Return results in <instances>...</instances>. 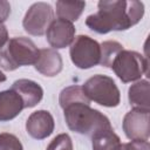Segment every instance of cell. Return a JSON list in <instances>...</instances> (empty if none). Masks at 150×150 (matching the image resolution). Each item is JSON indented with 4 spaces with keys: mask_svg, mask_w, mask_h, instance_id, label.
<instances>
[{
    "mask_svg": "<svg viewBox=\"0 0 150 150\" xmlns=\"http://www.w3.org/2000/svg\"><path fill=\"white\" fill-rule=\"evenodd\" d=\"M59 103L63 109L68 128L74 132L91 137L100 130L112 128L105 115L90 108V100L80 86L74 84L62 89Z\"/></svg>",
    "mask_w": 150,
    "mask_h": 150,
    "instance_id": "6da1fadb",
    "label": "cell"
},
{
    "mask_svg": "<svg viewBox=\"0 0 150 150\" xmlns=\"http://www.w3.org/2000/svg\"><path fill=\"white\" fill-rule=\"evenodd\" d=\"M97 8L98 11L95 14L87 16L86 25L98 34L127 30L138 23L144 15L143 2L136 0H101Z\"/></svg>",
    "mask_w": 150,
    "mask_h": 150,
    "instance_id": "7a4b0ae2",
    "label": "cell"
},
{
    "mask_svg": "<svg viewBox=\"0 0 150 150\" xmlns=\"http://www.w3.org/2000/svg\"><path fill=\"white\" fill-rule=\"evenodd\" d=\"M39 52L40 49L30 39L15 36L0 49V67L12 71L21 66L34 64L39 57Z\"/></svg>",
    "mask_w": 150,
    "mask_h": 150,
    "instance_id": "3957f363",
    "label": "cell"
},
{
    "mask_svg": "<svg viewBox=\"0 0 150 150\" xmlns=\"http://www.w3.org/2000/svg\"><path fill=\"white\" fill-rule=\"evenodd\" d=\"M86 96L100 105L114 108L120 104L121 93L117 88L115 81L102 74L94 75L89 77L82 86Z\"/></svg>",
    "mask_w": 150,
    "mask_h": 150,
    "instance_id": "277c9868",
    "label": "cell"
},
{
    "mask_svg": "<svg viewBox=\"0 0 150 150\" xmlns=\"http://www.w3.org/2000/svg\"><path fill=\"white\" fill-rule=\"evenodd\" d=\"M110 68L122 82L128 83L148 74V59L135 50L123 49L117 54Z\"/></svg>",
    "mask_w": 150,
    "mask_h": 150,
    "instance_id": "5b68a950",
    "label": "cell"
},
{
    "mask_svg": "<svg viewBox=\"0 0 150 150\" xmlns=\"http://www.w3.org/2000/svg\"><path fill=\"white\" fill-rule=\"evenodd\" d=\"M70 60L80 69H89L100 64L101 46L88 35H77L70 43Z\"/></svg>",
    "mask_w": 150,
    "mask_h": 150,
    "instance_id": "8992f818",
    "label": "cell"
},
{
    "mask_svg": "<svg viewBox=\"0 0 150 150\" xmlns=\"http://www.w3.org/2000/svg\"><path fill=\"white\" fill-rule=\"evenodd\" d=\"M53 20L54 11L52 6L47 2H35L26 12L22 26L28 34L41 36L46 34L47 28Z\"/></svg>",
    "mask_w": 150,
    "mask_h": 150,
    "instance_id": "52a82bcc",
    "label": "cell"
},
{
    "mask_svg": "<svg viewBox=\"0 0 150 150\" xmlns=\"http://www.w3.org/2000/svg\"><path fill=\"white\" fill-rule=\"evenodd\" d=\"M123 131L131 141H148L150 135V110L132 108L123 118Z\"/></svg>",
    "mask_w": 150,
    "mask_h": 150,
    "instance_id": "ba28073f",
    "label": "cell"
},
{
    "mask_svg": "<svg viewBox=\"0 0 150 150\" xmlns=\"http://www.w3.org/2000/svg\"><path fill=\"white\" fill-rule=\"evenodd\" d=\"M75 38V27L73 22L63 19H54L46 32V39L53 49L68 47Z\"/></svg>",
    "mask_w": 150,
    "mask_h": 150,
    "instance_id": "9c48e42d",
    "label": "cell"
},
{
    "mask_svg": "<svg viewBox=\"0 0 150 150\" xmlns=\"http://www.w3.org/2000/svg\"><path fill=\"white\" fill-rule=\"evenodd\" d=\"M54 118L47 110H36L29 115L26 122L28 135L35 139H43L50 136L54 131Z\"/></svg>",
    "mask_w": 150,
    "mask_h": 150,
    "instance_id": "30bf717a",
    "label": "cell"
},
{
    "mask_svg": "<svg viewBox=\"0 0 150 150\" xmlns=\"http://www.w3.org/2000/svg\"><path fill=\"white\" fill-rule=\"evenodd\" d=\"M34 67L40 74L48 77H53L61 73L63 62L60 53L56 49L45 48L40 49L39 57L34 63Z\"/></svg>",
    "mask_w": 150,
    "mask_h": 150,
    "instance_id": "8fae6325",
    "label": "cell"
},
{
    "mask_svg": "<svg viewBox=\"0 0 150 150\" xmlns=\"http://www.w3.org/2000/svg\"><path fill=\"white\" fill-rule=\"evenodd\" d=\"M12 89L19 94L23 102L25 108H33L43 97V89L42 87L32 80L28 79H20L16 80L12 84Z\"/></svg>",
    "mask_w": 150,
    "mask_h": 150,
    "instance_id": "7c38bea8",
    "label": "cell"
},
{
    "mask_svg": "<svg viewBox=\"0 0 150 150\" xmlns=\"http://www.w3.org/2000/svg\"><path fill=\"white\" fill-rule=\"evenodd\" d=\"M25 109L19 94L12 88L0 91V122H8L15 118Z\"/></svg>",
    "mask_w": 150,
    "mask_h": 150,
    "instance_id": "4fadbf2b",
    "label": "cell"
},
{
    "mask_svg": "<svg viewBox=\"0 0 150 150\" xmlns=\"http://www.w3.org/2000/svg\"><path fill=\"white\" fill-rule=\"evenodd\" d=\"M128 98H129L130 105H132L134 108L150 110L148 80H141L131 84L128 90Z\"/></svg>",
    "mask_w": 150,
    "mask_h": 150,
    "instance_id": "5bb4252c",
    "label": "cell"
},
{
    "mask_svg": "<svg viewBox=\"0 0 150 150\" xmlns=\"http://www.w3.org/2000/svg\"><path fill=\"white\" fill-rule=\"evenodd\" d=\"M121 144L118 135L115 134L112 128L103 129L91 136L93 150H114Z\"/></svg>",
    "mask_w": 150,
    "mask_h": 150,
    "instance_id": "9a60e30c",
    "label": "cell"
},
{
    "mask_svg": "<svg viewBox=\"0 0 150 150\" xmlns=\"http://www.w3.org/2000/svg\"><path fill=\"white\" fill-rule=\"evenodd\" d=\"M56 14L59 19H63L67 21H76L81 16L86 2L84 1H57L56 5Z\"/></svg>",
    "mask_w": 150,
    "mask_h": 150,
    "instance_id": "2e32d148",
    "label": "cell"
},
{
    "mask_svg": "<svg viewBox=\"0 0 150 150\" xmlns=\"http://www.w3.org/2000/svg\"><path fill=\"white\" fill-rule=\"evenodd\" d=\"M101 46V59H100V64L110 68L112 61L117 56V54L123 50V46L117 42V41H104Z\"/></svg>",
    "mask_w": 150,
    "mask_h": 150,
    "instance_id": "e0dca14e",
    "label": "cell"
},
{
    "mask_svg": "<svg viewBox=\"0 0 150 150\" xmlns=\"http://www.w3.org/2000/svg\"><path fill=\"white\" fill-rule=\"evenodd\" d=\"M0 150H23L20 139L8 132L0 134Z\"/></svg>",
    "mask_w": 150,
    "mask_h": 150,
    "instance_id": "ac0fdd59",
    "label": "cell"
},
{
    "mask_svg": "<svg viewBox=\"0 0 150 150\" xmlns=\"http://www.w3.org/2000/svg\"><path fill=\"white\" fill-rule=\"evenodd\" d=\"M46 150H73L71 138L68 134H60L49 143Z\"/></svg>",
    "mask_w": 150,
    "mask_h": 150,
    "instance_id": "d6986e66",
    "label": "cell"
},
{
    "mask_svg": "<svg viewBox=\"0 0 150 150\" xmlns=\"http://www.w3.org/2000/svg\"><path fill=\"white\" fill-rule=\"evenodd\" d=\"M114 150H150V144L148 141H131L129 143H121Z\"/></svg>",
    "mask_w": 150,
    "mask_h": 150,
    "instance_id": "ffe728a7",
    "label": "cell"
},
{
    "mask_svg": "<svg viewBox=\"0 0 150 150\" xmlns=\"http://www.w3.org/2000/svg\"><path fill=\"white\" fill-rule=\"evenodd\" d=\"M11 14V5L6 0H0V23L7 20Z\"/></svg>",
    "mask_w": 150,
    "mask_h": 150,
    "instance_id": "44dd1931",
    "label": "cell"
},
{
    "mask_svg": "<svg viewBox=\"0 0 150 150\" xmlns=\"http://www.w3.org/2000/svg\"><path fill=\"white\" fill-rule=\"evenodd\" d=\"M8 42V30L4 23H0V49Z\"/></svg>",
    "mask_w": 150,
    "mask_h": 150,
    "instance_id": "7402d4cb",
    "label": "cell"
},
{
    "mask_svg": "<svg viewBox=\"0 0 150 150\" xmlns=\"http://www.w3.org/2000/svg\"><path fill=\"white\" fill-rule=\"evenodd\" d=\"M5 81H6V75L0 70V83L1 82H5Z\"/></svg>",
    "mask_w": 150,
    "mask_h": 150,
    "instance_id": "603a6c76",
    "label": "cell"
}]
</instances>
